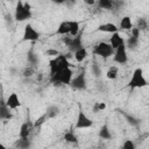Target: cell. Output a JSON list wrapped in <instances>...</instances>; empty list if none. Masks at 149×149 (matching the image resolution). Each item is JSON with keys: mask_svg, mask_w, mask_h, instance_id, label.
Returning <instances> with one entry per match:
<instances>
[{"mask_svg": "<svg viewBox=\"0 0 149 149\" xmlns=\"http://www.w3.org/2000/svg\"><path fill=\"white\" fill-rule=\"evenodd\" d=\"M31 6L29 2H23L22 0H17L14 12V20L17 22H24L31 19Z\"/></svg>", "mask_w": 149, "mask_h": 149, "instance_id": "cell-1", "label": "cell"}, {"mask_svg": "<svg viewBox=\"0 0 149 149\" xmlns=\"http://www.w3.org/2000/svg\"><path fill=\"white\" fill-rule=\"evenodd\" d=\"M72 77H73V72L69 66L55 72L54 74H50V83L54 85H69Z\"/></svg>", "mask_w": 149, "mask_h": 149, "instance_id": "cell-2", "label": "cell"}, {"mask_svg": "<svg viewBox=\"0 0 149 149\" xmlns=\"http://www.w3.org/2000/svg\"><path fill=\"white\" fill-rule=\"evenodd\" d=\"M70 66V62L69 58L66 57V55L64 54H58L57 56H55L54 58H51L49 61V68H50V74H54L55 72L69 68Z\"/></svg>", "mask_w": 149, "mask_h": 149, "instance_id": "cell-3", "label": "cell"}, {"mask_svg": "<svg viewBox=\"0 0 149 149\" xmlns=\"http://www.w3.org/2000/svg\"><path fill=\"white\" fill-rule=\"evenodd\" d=\"M147 79L144 78V74H143V70L141 68H137L134 70L129 81H128V86L133 90V88H141V87H144L147 86Z\"/></svg>", "mask_w": 149, "mask_h": 149, "instance_id": "cell-4", "label": "cell"}, {"mask_svg": "<svg viewBox=\"0 0 149 149\" xmlns=\"http://www.w3.org/2000/svg\"><path fill=\"white\" fill-rule=\"evenodd\" d=\"M113 52H114V49L107 42H99L98 44L94 45V48L92 50V54L93 55L99 56V57H101L104 59L113 56Z\"/></svg>", "mask_w": 149, "mask_h": 149, "instance_id": "cell-5", "label": "cell"}, {"mask_svg": "<svg viewBox=\"0 0 149 149\" xmlns=\"http://www.w3.org/2000/svg\"><path fill=\"white\" fill-rule=\"evenodd\" d=\"M73 90L76 91H83V90H86L87 87V81H86V74H85V71H81L79 72L76 77H72L70 84H69Z\"/></svg>", "mask_w": 149, "mask_h": 149, "instance_id": "cell-6", "label": "cell"}, {"mask_svg": "<svg viewBox=\"0 0 149 149\" xmlns=\"http://www.w3.org/2000/svg\"><path fill=\"white\" fill-rule=\"evenodd\" d=\"M93 126V121L86 115V113L83 109L78 111V115H77V120H76V129H86Z\"/></svg>", "mask_w": 149, "mask_h": 149, "instance_id": "cell-7", "label": "cell"}, {"mask_svg": "<svg viewBox=\"0 0 149 149\" xmlns=\"http://www.w3.org/2000/svg\"><path fill=\"white\" fill-rule=\"evenodd\" d=\"M113 61L120 65L126 64L128 62V55H127V48L126 44H122L118 47L113 52Z\"/></svg>", "mask_w": 149, "mask_h": 149, "instance_id": "cell-8", "label": "cell"}, {"mask_svg": "<svg viewBox=\"0 0 149 149\" xmlns=\"http://www.w3.org/2000/svg\"><path fill=\"white\" fill-rule=\"evenodd\" d=\"M40 38V33L30 24L27 23L24 26V30H23V36H22V41H28V42H35Z\"/></svg>", "mask_w": 149, "mask_h": 149, "instance_id": "cell-9", "label": "cell"}, {"mask_svg": "<svg viewBox=\"0 0 149 149\" xmlns=\"http://www.w3.org/2000/svg\"><path fill=\"white\" fill-rule=\"evenodd\" d=\"M81 36H83L81 31H79L76 36H71L70 42H69V44L66 45L68 49H69V51H70L71 54H73L76 50H78V49H80V48L84 47V45H83V38H81Z\"/></svg>", "mask_w": 149, "mask_h": 149, "instance_id": "cell-10", "label": "cell"}, {"mask_svg": "<svg viewBox=\"0 0 149 149\" xmlns=\"http://www.w3.org/2000/svg\"><path fill=\"white\" fill-rule=\"evenodd\" d=\"M5 102H6V105H7L10 109H16V108H19V107L21 106L20 98H19V95H17L15 92H12V93L7 97V99L5 100Z\"/></svg>", "mask_w": 149, "mask_h": 149, "instance_id": "cell-11", "label": "cell"}, {"mask_svg": "<svg viewBox=\"0 0 149 149\" xmlns=\"http://www.w3.org/2000/svg\"><path fill=\"white\" fill-rule=\"evenodd\" d=\"M0 105H1V111H0V120H10L13 118L12 109L6 105V102L0 99Z\"/></svg>", "mask_w": 149, "mask_h": 149, "instance_id": "cell-12", "label": "cell"}, {"mask_svg": "<svg viewBox=\"0 0 149 149\" xmlns=\"http://www.w3.org/2000/svg\"><path fill=\"white\" fill-rule=\"evenodd\" d=\"M97 30H98V31H102V33L113 34V33L119 31V27H116L114 23L107 22V23H101V24H99L98 28H97Z\"/></svg>", "mask_w": 149, "mask_h": 149, "instance_id": "cell-13", "label": "cell"}, {"mask_svg": "<svg viewBox=\"0 0 149 149\" xmlns=\"http://www.w3.org/2000/svg\"><path fill=\"white\" fill-rule=\"evenodd\" d=\"M109 44H111V47L115 50L118 47L125 44V40H123V37L119 34V31H116V33H113V34H112V36H111V38H109Z\"/></svg>", "mask_w": 149, "mask_h": 149, "instance_id": "cell-14", "label": "cell"}, {"mask_svg": "<svg viewBox=\"0 0 149 149\" xmlns=\"http://www.w3.org/2000/svg\"><path fill=\"white\" fill-rule=\"evenodd\" d=\"M71 31V21H63L59 23L57 30H56V34L57 35H69Z\"/></svg>", "mask_w": 149, "mask_h": 149, "instance_id": "cell-15", "label": "cell"}, {"mask_svg": "<svg viewBox=\"0 0 149 149\" xmlns=\"http://www.w3.org/2000/svg\"><path fill=\"white\" fill-rule=\"evenodd\" d=\"M13 146H14L15 148H19V149H27V148L31 147V142H30L29 137H27V139L19 137V139L14 142V144H13Z\"/></svg>", "mask_w": 149, "mask_h": 149, "instance_id": "cell-16", "label": "cell"}, {"mask_svg": "<svg viewBox=\"0 0 149 149\" xmlns=\"http://www.w3.org/2000/svg\"><path fill=\"white\" fill-rule=\"evenodd\" d=\"M30 133H31V126L28 122H23L20 127V130H19V137L27 139V137H29Z\"/></svg>", "mask_w": 149, "mask_h": 149, "instance_id": "cell-17", "label": "cell"}, {"mask_svg": "<svg viewBox=\"0 0 149 149\" xmlns=\"http://www.w3.org/2000/svg\"><path fill=\"white\" fill-rule=\"evenodd\" d=\"M133 28V22H132V19L130 16H123L119 23V29H122V30H130Z\"/></svg>", "mask_w": 149, "mask_h": 149, "instance_id": "cell-18", "label": "cell"}, {"mask_svg": "<svg viewBox=\"0 0 149 149\" xmlns=\"http://www.w3.org/2000/svg\"><path fill=\"white\" fill-rule=\"evenodd\" d=\"M73 57H74V59H76L78 63H81V62L87 57V50H86V48L83 47V48L76 50V51L73 52Z\"/></svg>", "mask_w": 149, "mask_h": 149, "instance_id": "cell-19", "label": "cell"}, {"mask_svg": "<svg viewBox=\"0 0 149 149\" xmlns=\"http://www.w3.org/2000/svg\"><path fill=\"white\" fill-rule=\"evenodd\" d=\"M99 137L102 139V140H111L112 139V133H111V130H109V128H108V126L106 123L100 127V129H99Z\"/></svg>", "mask_w": 149, "mask_h": 149, "instance_id": "cell-20", "label": "cell"}, {"mask_svg": "<svg viewBox=\"0 0 149 149\" xmlns=\"http://www.w3.org/2000/svg\"><path fill=\"white\" fill-rule=\"evenodd\" d=\"M45 115L48 116V119H54V118H56L58 114H59V108L57 107V106H55V105H51V106H49L47 109H45Z\"/></svg>", "mask_w": 149, "mask_h": 149, "instance_id": "cell-21", "label": "cell"}, {"mask_svg": "<svg viewBox=\"0 0 149 149\" xmlns=\"http://www.w3.org/2000/svg\"><path fill=\"white\" fill-rule=\"evenodd\" d=\"M64 140L68 143H72V144H77L78 143V137L74 134V132H72V130H68V132L64 133Z\"/></svg>", "mask_w": 149, "mask_h": 149, "instance_id": "cell-22", "label": "cell"}, {"mask_svg": "<svg viewBox=\"0 0 149 149\" xmlns=\"http://www.w3.org/2000/svg\"><path fill=\"white\" fill-rule=\"evenodd\" d=\"M27 61H28V63H29L30 65H33V66H35V65L38 63V57H37V55L35 54L34 49H30V50L27 52Z\"/></svg>", "mask_w": 149, "mask_h": 149, "instance_id": "cell-23", "label": "cell"}, {"mask_svg": "<svg viewBox=\"0 0 149 149\" xmlns=\"http://www.w3.org/2000/svg\"><path fill=\"white\" fill-rule=\"evenodd\" d=\"M98 3V6L102 9H113V5H114V0H97L95 1Z\"/></svg>", "mask_w": 149, "mask_h": 149, "instance_id": "cell-24", "label": "cell"}, {"mask_svg": "<svg viewBox=\"0 0 149 149\" xmlns=\"http://www.w3.org/2000/svg\"><path fill=\"white\" fill-rule=\"evenodd\" d=\"M125 44H126V48H129V49H135L139 44V37L137 36H133L130 35V37L125 41Z\"/></svg>", "mask_w": 149, "mask_h": 149, "instance_id": "cell-25", "label": "cell"}, {"mask_svg": "<svg viewBox=\"0 0 149 149\" xmlns=\"http://www.w3.org/2000/svg\"><path fill=\"white\" fill-rule=\"evenodd\" d=\"M118 74H119V70H118L116 66H111V68L107 70V72H106L107 79H111V80L116 79V78H118Z\"/></svg>", "mask_w": 149, "mask_h": 149, "instance_id": "cell-26", "label": "cell"}, {"mask_svg": "<svg viewBox=\"0 0 149 149\" xmlns=\"http://www.w3.org/2000/svg\"><path fill=\"white\" fill-rule=\"evenodd\" d=\"M47 120H49V119H48V116L45 115V113H43L40 118H37V119L35 120V122H34L33 127H34V128H40V127H41V126H42Z\"/></svg>", "mask_w": 149, "mask_h": 149, "instance_id": "cell-27", "label": "cell"}, {"mask_svg": "<svg viewBox=\"0 0 149 149\" xmlns=\"http://www.w3.org/2000/svg\"><path fill=\"white\" fill-rule=\"evenodd\" d=\"M34 73H35V68H34L33 65H28V66H26V68L23 69V71H22L23 77H31Z\"/></svg>", "mask_w": 149, "mask_h": 149, "instance_id": "cell-28", "label": "cell"}, {"mask_svg": "<svg viewBox=\"0 0 149 149\" xmlns=\"http://www.w3.org/2000/svg\"><path fill=\"white\" fill-rule=\"evenodd\" d=\"M106 108V104L105 102H95L94 106H93V112L94 113H98V112H101Z\"/></svg>", "mask_w": 149, "mask_h": 149, "instance_id": "cell-29", "label": "cell"}, {"mask_svg": "<svg viewBox=\"0 0 149 149\" xmlns=\"http://www.w3.org/2000/svg\"><path fill=\"white\" fill-rule=\"evenodd\" d=\"M123 149H135V143L132 141V140H126L122 146H121Z\"/></svg>", "mask_w": 149, "mask_h": 149, "instance_id": "cell-30", "label": "cell"}, {"mask_svg": "<svg viewBox=\"0 0 149 149\" xmlns=\"http://www.w3.org/2000/svg\"><path fill=\"white\" fill-rule=\"evenodd\" d=\"M136 28L139 30H142V29H147V20L146 19H139L137 20V26Z\"/></svg>", "mask_w": 149, "mask_h": 149, "instance_id": "cell-31", "label": "cell"}, {"mask_svg": "<svg viewBox=\"0 0 149 149\" xmlns=\"http://www.w3.org/2000/svg\"><path fill=\"white\" fill-rule=\"evenodd\" d=\"M92 72H93V74L95 76V77H99L100 74H101V70H100V66L98 65V64H92Z\"/></svg>", "mask_w": 149, "mask_h": 149, "instance_id": "cell-32", "label": "cell"}, {"mask_svg": "<svg viewBox=\"0 0 149 149\" xmlns=\"http://www.w3.org/2000/svg\"><path fill=\"white\" fill-rule=\"evenodd\" d=\"M126 119L128 120V122L130 123V125H133V126H137L139 125V120L137 119H135V118H133L132 115H128V114H126Z\"/></svg>", "mask_w": 149, "mask_h": 149, "instance_id": "cell-33", "label": "cell"}, {"mask_svg": "<svg viewBox=\"0 0 149 149\" xmlns=\"http://www.w3.org/2000/svg\"><path fill=\"white\" fill-rule=\"evenodd\" d=\"M45 54H47L48 56H54V57H55V56H57V55L61 54V52H59L58 50H56V49H48V50L45 51Z\"/></svg>", "mask_w": 149, "mask_h": 149, "instance_id": "cell-34", "label": "cell"}, {"mask_svg": "<svg viewBox=\"0 0 149 149\" xmlns=\"http://www.w3.org/2000/svg\"><path fill=\"white\" fill-rule=\"evenodd\" d=\"M76 2H77V0H65V5H66L69 8L73 7V6L76 5Z\"/></svg>", "mask_w": 149, "mask_h": 149, "instance_id": "cell-35", "label": "cell"}, {"mask_svg": "<svg viewBox=\"0 0 149 149\" xmlns=\"http://www.w3.org/2000/svg\"><path fill=\"white\" fill-rule=\"evenodd\" d=\"M85 3H87L88 6H93V5H95V1L97 0H83Z\"/></svg>", "mask_w": 149, "mask_h": 149, "instance_id": "cell-36", "label": "cell"}, {"mask_svg": "<svg viewBox=\"0 0 149 149\" xmlns=\"http://www.w3.org/2000/svg\"><path fill=\"white\" fill-rule=\"evenodd\" d=\"M51 2H54L56 5H63V3H65V0H51Z\"/></svg>", "mask_w": 149, "mask_h": 149, "instance_id": "cell-37", "label": "cell"}, {"mask_svg": "<svg viewBox=\"0 0 149 149\" xmlns=\"http://www.w3.org/2000/svg\"><path fill=\"white\" fill-rule=\"evenodd\" d=\"M0 149H6V146L2 144V143H0Z\"/></svg>", "mask_w": 149, "mask_h": 149, "instance_id": "cell-38", "label": "cell"}, {"mask_svg": "<svg viewBox=\"0 0 149 149\" xmlns=\"http://www.w3.org/2000/svg\"><path fill=\"white\" fill-rule=\"evenodd\" d=\"M0 111H1V105H0Z\"/></svg>", "mask_w": 149, "mask_h": 149, "instance_id": "cell-39", "label": "cell"}]
</instances>
